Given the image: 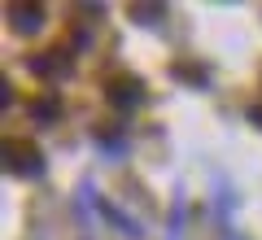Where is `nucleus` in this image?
<instances>
[{"label": "nucleus", "mask_w": 262, "mask_h": 240, "mask_svg": "<svg viewBox=\"0 0 262 240\" xmlns=\"http://www.w3.org/2000/svg\"><path fill=\"white\" fill-rule=\"evenodd\" d=\"M5 162H9L13 175H39V166H44V153H39L31 140L9 136V140H5Z\"/></svg>", "instance_id": "obj_1"}, {"label": "nucleus", "mask_w": 262, "mask_h": 240, "mask_svg": "<svg viewBox=\"0 0 262 240\" xmlns=\"http://www.w3.org/2000/svg\"><path fill=\"white\" fill-rule=\"evenodd\" d=\"M5 18L13 22V31H39L48 13L39 9V5H9V9H5Z\"/></svg>", "instance_id": "obj_2"}]
</instances>
